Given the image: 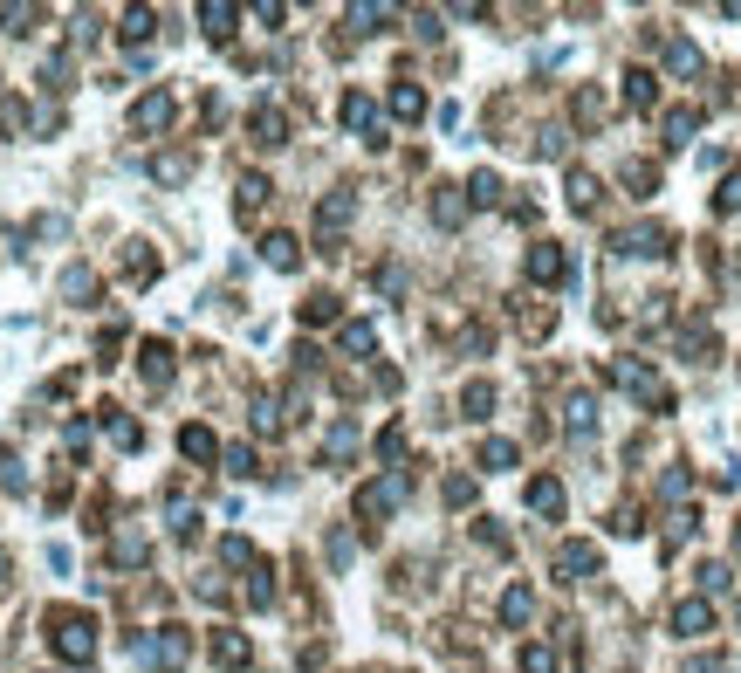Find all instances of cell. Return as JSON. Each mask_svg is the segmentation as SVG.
<instances>
[{
	"label": "cell",
	"instance_id": "6da1fadb",
	"mask_svg": "<svg viewBox=\"0 0 741 673\" xmlns=\"http://www.w3.org/2000/svg\"><path fill=\"white\" fill-rule=\"evenodd\" d=\"M48 646H55L62 659H69V667H90L96 659V619L90 611H48Z\"/></svg>",
	"mask_w": 741,
	"mask_h": 673
},
{
	"label": "cell",
	"instance_id": "7a4b0ae2",
	"mask_svg": "<svg viewBox=\"0 0 741 673\" xmlns=\"http://www.w3.org/2000/svg\"><path fill=\"white\" fill-rule=\"evenodd\" d=\"M405 495H412V474H385V481H370L364 495H357V516H364V529H378V516H391Z\"/></svg>",
	"mask_w": 741,
	"mask_h": 673
},
{
	"label": "cell",
	"instance_id": "3957f363",
	"mask_svg": "<svg viewBox=\"0 0 741 673\" xmlns=\"http://www.w3.org/2000/svg\"><path fill=\"white\" fill-rule=\"evenodd\" d=\"M185 653H193V632L185 626H158V639H144V667L152 673H179Z\"/></svg>",
	"mask_w": 741,
	"mask_h": 673
},
{
	"label": "cell",
	"instance_id": "277c9868",
	"mask_svg": "<svg viewBox=\"0 0 741 673\" xmlns=\"http://www.w3.org/2000/svg\"><path fill=\"white\" fill-rule=\"evenodd\" d=\"M343 124H351L364 144H385V138H378V104H370L364 90H351V96H343Z\"/></svg>",
	"mask_w": 741,
	"mask_h": 673
},
{
	"label": "cell",
	"instance_id": "5b68a950",
	"mask_svg": "<svg viewBox=\"0 0 741 673\" xmlns=\"http://www.w3.org/2000/svg\"><path fill=\"white\" fill-rule=\"evenodd\" d=\"M611 248L618 254H666V248H673V234H666V227H625Z\"/></svg>",
	"mask_w": 741,
	"mask_h": 673
},
{
	"label": "cell",
	"instance_id": "8992f818",
	"mask_svg": "<svg viewBox=\"0 0 741 673\" xmlns=\"http://www.w3.org/2000/svg\"><path fill=\"white\" fill-rule=\"evenodd\" d=\"M247 131H254V144H268V152H275V144H289V124H282V110H275V104H254Z\"/></svg>",
	"mask_w": 741,
	"mask_h": 673
},
{
	"label": "cell",
	"instance_id": "52a82bcc",
	"mask_svg": "<svg viewBox=\"0 0 741 673\" xmlns=\"http://www.w3.org/2000/svg\"><path fill=\"white\" fill-rule=\"evenodd\" d=\"M138 371H144V385H152V391H165L172 385V351L165 344H144L138 351Z\"/></svg>",
	"mask_w": 741,
	"mask_h": 673
},
{
	"label": "cell",
	"instance_id": "ba28073f",
	"mask_svg": "<svg viewBox=\"0 0 741 673\" xmlns=\"http://www.w3.org/2000/svg\"><path fill=\"white\" fill-rule=\"evenodd\" d=\"M563 248H556V241H542V248H529V275H536V282H563Z\"/></svg>",
	"mask_w": 741,
	"mask_h": 673
},
{
	"label": "cell",
	"instance_id": "9c48e42d",
	"mask_svg": "<svg viewBox=\"0 0 741 673\" xmlns=\"http://www.w3.org/2000/svg\"><path fill=\"white\" fill-rule=\"evenodd\" d=\"M707 626H714V611L700 605V598H687V605H673V632H679V639H700Z\"/></svg>",
	"mask_w": 741,
	"mask_h": 673
},
{
	"label": "cell",
	"instance_id": "30bf717a",
	"mask_svg": "<svg viewBox=\"0 0 741 673\" xmlns=\"http://www.w3.org/2000/svg\"><path fill=\"white\" fill-rule=\"evenodd\" d=\"M131 124H138V131H165V124H172V96H165V90H152L138 110H131Z\"/></svg>",
	"mask_w": 741,
	"mask_h": 673
},
{
	"label": "cell",
	"instance_id": "8fae6325",
	"mask_svg": "<svg viewBox=\"0 0 741 673\" xmlns=\"http://www.w3.org/2000/svg\"><path fill=\"white\" fill-rule=\"evenodd\" d=\"M529 509H536V516H563V488H556L549 474H542V481H529Z\"/></svg>",
	"mask_w": 741,
	"mask_h": 673
},
{
	"label": "cell",
	"instance_id": "7c38bea8",
	"mask_svg": "<svg viewBox=\"0 0 741 673\" xmlns=\"http://www.w3.org/2000/svg\"><path fill=\"white\" fill-rule=\"evenodd\" d=\"M556 570L584 578V570H598V549H590V543H563V549H556Z\"/></svg>",
	"mask_w": 741,
	"mask_h": 673
},
{
	"label": "cell",
	"instance_id": "4fadbf2b",
	"mask_svg": "<svg viewBox=\"0 0 741 673\" xmlns=\"http://www.w3.org/2000/svg\"><path fill=\"white\" fill-rule=\"evenodd\" d=\"M179 454H185V460H213V454H220V440L206 433V426H185V433H179Z\"/></svg>",
	"mask_w": 741,
	"mask_h": 673
},
{
	"label": "cell",
	"instance_id": "5bb4252c",
	"mask_svg": "<svg viewBox=\"0 0 741 673\" xmlns=\"http://www.w3.org/2000/svg\"><path fill=\"white\" fill-rule=\"evenodd\" d=\"M460 213H467V200L453 186H432V220H440V227H460Z\"/></svg>",
	"mask_w": 741,
	"mask_h": 673
},
{
	"label": "cell",
	"instance_id": "9a60e30c",
	"mask_svg": "<svg viewBox=\"0 0 741 673\" xmlns=\"http://www.w3.org/2000/svg\"><path fill=\"white\" fill-rule=\"evenodd\" d=\"M351 206H357V200H351V193H330V200H323V206H316V227H323V234H337V227H343V220H351Z\"/></svg>",
	"mask_w": 741,
	"mask_h": 673
},
{
	"label": "cell",
	"instance_id": "2e32d148",
	"mask_svg": "<svg viewBox=\"0 0 741 673\" xmlns=\"http://www.w3.org/2000/svg\"><path fill=\"white\" fill-rule=\"evenodd\" d=\"M351 454H357V426H330V440H323V460H330V468H343Z\"/></svg>",
	"mask_w": 741,
	"mask_h": 673
},
{
	"label": "cell",
	"instance_id": "e0dca14e",
	"mask_svg": "<svg viewBox=\"0 0 741 673\" xmlns=\"http://www.w3.org/2000/svg\"><path fill=\"white\" fill-rule=\"evenodd\" d=\"M247 653H254V646H247L241 632H213V659L220 667H247Z\"/></svg>",
	"mask_w": 741,
	"mask_h": 673
},
{
	"label": "cell",
	"instance_id": "ac0fdd59",
	"mask_svg": "<svg viewBox=\"0 0 741 673\" xmlns=\"http://www.w3.org/2000/svg\"><path fill=\"white\" fill-rule=\"evenodd\" d=\"M295 262H302V248H295V234H268V268H282V275H289Z\"/></svg>",
	"mask_w": 741,
	"mask_h": 673
},
{
	"label": "cell",
	"instance_id": "d6986e66",
	"mask_svg": "<svg viewBox=\"0 0 741 673\" xmlns=\"http://www.w3.org/2000/svg\"><path fill=\"white\" fill-rule=\"evenodd\" d=\"M152 28H158V15H144V7H131V15H124V42H131V48L152 42Z\"/></svg>",
	"mask_w": 741,
	"mask_h": 673
},
{
	"label": "cell",
	"instance_id": "ffe728a7",
	"mask_svg": "<svg viewBox=\"0 0 741 673\" xmlns=\"http://www.w3.org/2000/svg\"><path fill=\"white\" fill-rule=\"evenodd\" d=\"M529 611H536V591H529V584H515V591L501 598V619H509V626H522Z\"/></svg>",
	"mask_w": 741,
	"mask_h": 673
},
{
	"label": "cell",
	"instance_id": "44dd1931",
	"mask_svg": "<svg viewBox=\"0 0 741 673\" xmlns=\"http://www.w3.org/2000/svg\"><path fill=\"white\" fill-rule=\"evenodd\" d=\"M652 96H659V90H652V76H646V69H632V76H625V104H632V110H652Z\"/></svg>",
	"mask_w": 741,
	"mask_h": 673
},
{
	"label": "cell",
	"instance_id": "7402d4cb",
	"mask_svg": "<svg viewBox=\"0 0 741 673\" xmlns=\"http://www.w3.org/2000/svg\"><path fill=\"white\" fill-rule=\"evenodd\" d=\"M62 296H69V302H90L96 296V275H90V268H69V275H62Z\"/></svg>",
	"mask_w": 741,
	"mask_h": 673
},
{
	"label": "cell",
	"instance_id": "603a6c76",
	"mask_svg": "<svg viewBox=\"0 0 741 673\" xmlns=\"http://www.w3.org/2000/svg\"><path fill=\"white\" fill-rule=\"evenodd\" d=\"M391 110H399V117H426V96H419L412 83H391Z\"/></svg>",
	"mask_w": 741,
	"mask_h": 673
},
{
	"label": "cell",
	"instance_id": "cb8c5ba5",
	"mask_svg": "<svg viewBox=\"0 0 741 673\" xmlns=\"http://www.w3.org/2000/svg\"><path fill=\"white\" fill-rule=\"evenodd\" d=\"M200 28L213 35V42H227L233 35V7H200Z\"/></svg>",
	"mask_w": 741,
	"mask_h": 673
},
{
	"label": "cell",
	"instance_id": "d4e9b609",
	"mask_svg": "<svg viewBox=\"0 0 741 673\" xmlns=\"http://www.w3.org/2000/svg\"><path fill=\"white\" fill-rule=\"evenodd\" d=\"M268 179H241V220H254V206H268Z\"/></svg>",
	"mask_w": 741,
	"mask_h": 673
},
{
	"label": "cell",
	"instance_id": "484cf974",
	"mask_svg": "<svg viewBox=\"0 0 741 673\" xmlns=\"http://www.w3.org/2000/svg\"><path fill=\"white\" fill-rule=\"evenodd\" d=\"M570 206H577V213L598 206V179H590V173H570Z\"/></svg>",
	"mask_w": 741,
	"mask_h": 673
},
{
	"label": "cell",
	"instance_id": "4316f807",
	"mask_svg": "<svg viewBox=\"0 0 741 673\" xmlns=\"http://www.w3.org/2000/svg\"><path fill=\"white\" fill-rule=\"evenodd\" d=\"M694 124H700V110H673V117H666V144H687Z\"/></svg>",
	"mask_w": 741,
	"mask_h": 673
},
{
	"label": "cell",
	"instance_id": "83f0119b",
	"mask_svg": "<svg viewBox=\"0 0 741 673\" xmlns=\"http://www.w3.org/2000/svg\"><path fill=\"white\" fill-rule=\"evenodd\" d=\"M590 426H598V399L577 391V399H570V433H590Z\"/></svg>",
	"mask_w": 741,
	"mask_h": 673
},
{
	"label": "cell",
	"instance_id": "f1b7e54d",
	"mask_svg": "<svg viewBox=\"0 0 741 673\" xmlns=\"http://www.w3.org/2000/svg\"><path fill=\"white\" fill-rule=\"evenodd\" d=\"M666 63H673L679 76H694V69H700V48L694 42H673V48H666Z\"/></svg>",
	"mask_w": 741,
	"mask_h": 673
},
{
	"label": "cell",
	"instance_id": "f546056e",
	"mask_svg": "<svg viewBox=\"0 0 741 673\" xmlns=\"http://www.w3.org/2000/svg\"><path fill=\"white\" fill-rule=\"evenodd\" d=\"M152 173H158V179H165V186H179V179H185V173H193V158H185V152H172V158H158V165H152Z\"/></svg>",
	"mask_w": 741,
	"mask_h": 673
},
{
	"label": "cell",
	"instance_id": "4dcf8cb0",
	"mask_svg": "<svg viewBox=\"0 0 741 673\" xmlns=\"http://www.w3.org/2000/svg\"><path fill=\"white\" fill-rule=\"evenodd\" d=\"M302 323H337V296H309L302 302Z\"/></svg>",
	"mask_w": 741,
	"mask_h": 673
},
{
	"label": "cell",
	"instance_id": "1f68e13d",
	"mask_svg": "<svg viewBox=\"0 0 741 673\" xmlns=\"http://www.w3.org/2000/svg\"><path fill=\"white\" fill-rule=\"evenodd\" d=\"M714 206H721V213H741V173H727V179H721V193H714Z\"/></svg>",
	"mask_w": 741,
	"mask_h": 673
},
{
	"label": "cell",
	"instance_id": "d6a6232c",
	"mask_svg": "<svg viewBox=\"0 0 741 673\" xmlns=\"http://www.w3.org/2000/svg\"><path fill=\"white\" fill-rule=\"evenodd\" d=\"M467 193H474V206H494V200H501V179H494V173H474V186H467Z\"/></svg>",
	"mask_w": 741,
	"mask_h": 673
},
{
	"label": "cell",
	"instance_id": "836d02e7",
	"mask_svg": "<svg viewBox=\"0 0 741 673\" xmlns=\"http://www.w3.org/2000/svg\"><path fill=\"white\" fill-rule=\"evenodd\" d=\"M494 406V385H467V420H488Z\"/></svg>",
	"mask_w": 741,
	"mask_h": 673
},
{
	"label": "cell",
	"instance_id": "e575fe53",
	"mask_svg": "<svg viewBox=\"0 0 741 673\" xmlns=\"http://www.w3.org/2000/svg\"><path fill=\"white\" fill-rule=\"evenodd\" d=\"M522 673H556V653H549V646H529V653H522Z\"/></svg>",
	"mask_w": 741,
	"mask_h": 673
},
{
	"label": "cell",
	"instance_id": "d590c367",
	"mask_svg": "<svg viewBox=\"0 0 741 673\" xmlns=\"http://www.w3.org/2000/svg\"><path fill=\"white\" fill-rule=\"evenodd\" d=\"M480 460H488V468H515V447H509V440H488V447H480Z\"/></svg>",
	"mask_w": 741,
	"mask_h": 673
},
{
	"label": "cell",
	"instance_id": "8d00e7d4",
	"mask_svg": "<svg viewBox=\"0 0 741 673\" xmlns=\"http://www.w3.org/2000/svg\"><path fill=\"white\" fill-rule=\"evenodd\" d=\"M378 337H370V323H343V351H370Z\"/></svg>",
	"mask_w": 741,
	"mask_h": 673
},
{
	"label": "cell",
	"instance_id": "74e56055",
	"mask_svg": "<svg viewBox=\"0 0 741 673\" xmlns=\"http://www.w3.org/2000/svg\"><path fill=\"white\" fill-rule=\"evenodd\" d=\"M0 21H7V28H15V35H28V21H35V7H0Z\"/></svg>",
	"mask_w": 741,
	"mask_h": 673
}]
</instances>
